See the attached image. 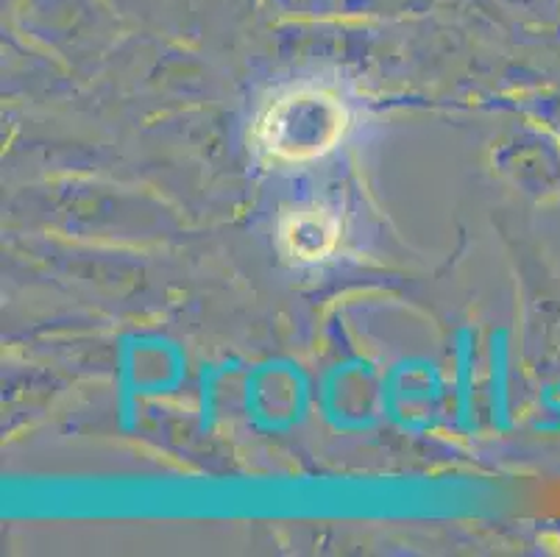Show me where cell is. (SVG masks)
Returning <instances> with one entry per match:
<instances>
[{"label": "cell", "mask_w": 560, "mask_h": 557, "mask_svg": "<svg viewBox=\"0 0 560 557\" xmlns=\"http://www.w3.org/2000/svg\"><path fill=\"white\" fill-rule=\"evenodd\" d=\"M279 237H282L284 252L290 257L315 263V259H324L335 248V243H338V227L320 209H302V212L284 218Z\"/></svg>", "instance_id": "obj_2"}, {"label": "cell", "mask_w": 560, "mask_h": 557, "mask_svg": "<svg viewBox=\"0 0 560 557\" xmlns=\"http://www.w3.org/2000/svg\"><path fill=\"white\" fill-rule=\"evenodd\" d=\"M346 123L343 104L329 92L290 90L259 115L254 140L271 160L307 162L343 137Z\"/></svg>", "instance_id": "obj_1"}]
</instances>
